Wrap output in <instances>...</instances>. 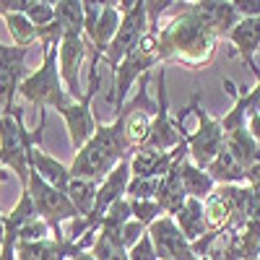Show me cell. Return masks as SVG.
Wrapping results in <instances>:
<instances>
[{
    "instance_id": "cell-9",
    "label": "cell",
    "mask_w": 260,
    "mask_h": 260,
    "mask_svg": "<svg viewBox=\"0 0 260 260\" xmlns=\"http://www.w3.org/2000/svg\"><path fill=\"white\" fill-rule=\"evenodd\" d=\"M99 65H91L89 68V86H86V91L78 102H73L65 112H60V117L65 120V127H68V138H71V146L73 151H81L86 143H89L96 133V117L91 112V102L99 91Z\"/></svg>"
},
{
    "instance_id": "cell-7",
    "label": "cell",
    "mask_w": 260,
    "mask_h": 260,
    "mask_svg": "<svg viewBox=\"0 0 260 260\" xmlns=\"http://www.w3.org/2000/svg\"><path fill=\"white\" fill-rule=\"evenodd\" d=\"M117 6H120L122 21H120V29H117L115 39H112L110 50H107L104 57H102V62L110 65L112 73L117 71V65H120L130 52H133L141 42L146 39V34H148L146 0H122V3H117Z\"/></svg>"
},
{
    "instance_id": "cell-14",
    "label": "cell",
    "mask_w": 260,
    "mask_h": 260,
    "mask_svg": "<svg viewBox=\"0 0 260 260\" xmlns=\"http://www.w3.org/2000/svg\"><path fill=\"white\" fill-rule=\"evenodd\" d=\"M89 52V45H86L83 34H65L62 45L57 50V62H60V78L65 83L68 94L78 102L83 96V89H81V81H78V71H81V62Z\"/></svg>"
},
{
    "instance_id": "cell-12",
    "label": "cell",
    "mask_w": 260,
    "mask_h": 260,
    "mask_svg": "<svg viewBox=\"0 0 260 260\" xmlns=\"http://www.w3.org/2000/svg\"><path fill=\"white\" fill-rule=\"evenodd\" d=\"M31 219H37L34 201H31L29 190H21L18 203L0 221V260H16V247L21 242V232H24V226Z\"/></svg>"
},
{
    "instance_id": "cell-27",
    "label": "cell",
    "mask_w": 260,
    "mask_h": 260,
    "mask_svg": "<svg viewBox=\"0 0 260 260\" xmlns=\"http://www.w3.org/2000/svg\"><path fill=\"white\" fill-rule=\"evenodd\" d=\"M55 18L62 24L65 34H83V0H57Z\"/></svg>"
},
{
    "instance_id": "cell-21",
    "label": "cell",
    "mask_w": 260,
    "mask_h": 260,
    "mask_svg": "<svg viewBox=\"0 0 260 260\" xmlns=\"http://www.w3.org/2000/svg\"><path fill=\"white\" fill-rule=\"evenodd\" d=\"M180 164L177 161L175 167L169 169V175H164L159 180V190H156V203L161 206L164 216H175L182 203L187 201V192H185V185H182V175H180Z\"/></svg>"
},
{
    "instance_id": "cell-25",
    "label": "cell",
    "mask_w": 260,
    "mask_h": 260,
    "mask_svg": "<svg viewBox=\"0 0 260 260\" xmlns=\"http://www.w3.org/2000/svg\"><path fill=\"white\" fill-rule=\"evenodd\" d=\"M96 192H99V185L91 182V180H81V177H73L65 195L71 198V203L76 206V211L81 213V219L91 216L94 206H96Z\"/></svg>"
},
{
    "instance_id": "cell-19",
    "label": "cell",
    "mask_w": 260,
    "mask_h": 260,
    "mask_svg": "<svg viewBox=\"0 0 260 260\" xmlns=\"http://www.w3.org/2000/svg\"><path fill=\"white\" fill-rule=\"evenodd\" d=\"M29 167H31V172H37V175L45 180L47 185H52V187H57V190H62V192L68 190V185H71V180H73L71 167H65V164L57 161L55 156L45 154V151H42V146H34V148H31Z\"/></svg>"
},
{
    "instance_id": "cell-20",
    "label": "cell",
    "mask_w": 260,
    "mask_h": 260,
    "mask_svg": "<svg viewBox=\"0 0 260 260\" xmlns=\"http://www.w3.org/2000/svg\"><path fill=\"white\" fill-rule=\"evenodd\" d=\"M172 219L177 221L180 232L185 234L187 242H201L203 237L208 234V224H206V208H203V201L198 198H187L182 203V208L172 216Z\"/></svg>"
},
{
    "instance_id": "cell-22",
    "label": "cell",
    "mask_w": 260,
    "mask_h": 260,
    "mask_svg": "<svg viewBox=\"0 0 260 260\" xmlns=\"http://www.w3.org/2000/svg\"><path fill=\"white\" fill-rule=\"evenodd\" d=\"M224 136H226V151H232L234 159L245 167V172L252 169L255 164H260V143L250 136L247 125L245 127H234V130H229V133H224Z\"/></svg>"
},
{
    "instance_id": "cell-33",
    "label": "cell",
    "mask_w": 260,
    "mask_h": 260,
    "mask_svg": "<svg viewBox=\"0 0 260 260\" xmlns=\"http://www.w3.org/2000/svg\"><path fill=\"white\" fill-rule=\"evenodd\" d=\"M127 255H130V260H159V255H156V247H154V240H151V234L146 232L141 240L127 250Z\"/></svg>"
},
{
    "instance_id": "cell-5",
    "label": "cell",
    "mask_w": 260,
    "mask_h": 260,
    "mask_svg": "<svg viewBox=\"0 0 260 260\" xmlns=\"http://www.w3.org/2000/svg\"><path fill=\"white\" fill-rule=\"evenodd\" d=\"M190 112L198 117V130L187 133V156L195 167L201 169H208L211 161L221 154L226 148V136H224V125H221V117H213L203 110L201 104V94L195 91L190 96Z\"/></svg>"
},
{
    "instance_id": "cell-10",
    "label": "cell",
    "mask_w": 260,
    "mask_h": 260,
    "mask_svg": "<svg viewBox=\"0 0 260 260\" xmlns=\"http://www.w3.org/2000/svg\"><path fill=\"white\" fill-rule=\"evenodd\" d=\"M187 133L185 127L175 122V117L169 115V94H167V68L159 71V102H156V115L151 122V133L146 138L143 148H154V151H175L180 143H185Z\"/></svg>"
},
{
    "instance_id": "cell-38",
    "label": "cell",
    "mask_w": 260,
    "mask_h": 260,
    "mask_svg": "<svg viewBox=\"0 0 260 260\" xmlns=\"http://www.w3.org/2000/svg\"><path fill=\"white\" fill-rule=\"evenodd\" d=\"M3 180H8V172H6V167H3V164H0V182H3ZM3 216H6V213L0 211V221H3Z\"/></svg>"
},
{
    "instance_id": "cell-17",
    "label": "cell",
    "mask_w": 260,
    "mask_h": 260,
    "mask_svg": "<svg viewBox=\"0 0 260 260\" xmlns=\"http://www.w3.org/2000/svg\"><path fill=\"white\" fill-rule=\"evenodd\" d=\"M190 8L219 39H226L229 31L240 24L234 0L232 3H226V0H198V3H190Z\"/></svg>"
},
{
    "instance_id": "cell-36",
    "label": "cell",
    "mask_w": 260,
    "mask_h": 260,
    "mask_svg": "<svg viewBox=\"0 0 260 260\" xmlns=\"http://www.w3.org/2000/svg\"><path fill=\"white\" fill-rule=\"evenodd\" d=\"M247 130H250V136L260 143V115H252L247 117Z\"/></svg>"
},
{
    "instance_id": "cell-24",
    "label": "cell",
    "mask_w": 260,
    "mask_h": 260,
    "mask_svg": "<svg viewBox=\"0 0 260 260\" xmlns=\"http://www.w3.org/2000/svg\"><path fill=\"white\" fill-rule=\"evenodd\" d=\"M206 172L211 175V180H213L216 185H247V172H245V167L237 161L234 154H232V151H226V148L211 161V167H208Z\"/></svg>"
},
{
    "instance_id": "cell-35",
    "label": "cell",
    "mask_w": 260,
    "mask_h": 260,
    "mask_svg": "<svg viewBox=\"0 0 260 260\" xmlns=\"http://www.w3.org/2000/svg\"><path fill=\"white\" fill-rule=\"evenodd\" d=\"M148 229L141 224V221H136V219H130L127 224H125V229H122V242H125V247L130 250V247H133L138 240H141V237L146 234Z\"/></svg>"
},
{
    "instance_id": "cell-2",
    "label": "cell",
    "mask_w": 260,
    "mask_h": 260,
    "mask_svg": "<svg viewBox=\"0 0 260 260\" xmlns=\"http://www.w3.org/2000/svg\"><path fill=\"white\" fill-rule=\"evenodd\" d=\"M133 151L127 146L125 138V117L115 115L110 125L99 122L94 138L86 143L81 151H76V159L71 164V175L81 180H91V182H104L107 175L122 161L130 159Z\"/></svg>"
},
{
    "instance_id": "cell-8",
    "label": "cell",
    "mask_w": 260,
    "mask_h": 260,
    "mask_svg": "<svg viewBox=\"0 0 260 260\" xmlns=\"http://www.w3.org/2000/svg\"><path fill=\"white\" fill-rule=\"evenodd\" d=\"M29 195L34 201L37 216L52 229V240H68V234H62V221H76L81 219V213L76 211V206L71 203V198L65 195L62 190L47 185L37 172H31L29 177Z\"/></svg>"
},
{
    "instance_id": "cell-26",
    "label": "cell",
    "mask_w": 260,
    "mask_h": 260,
    "mask_svg": "<svg viewBox=\"0 0 260 260\" xmlns=\"http://www.w3.org/2000/svg\"><path fill=\"white\" fill-rule=\"evenodd\" d=\"M91 252L96 260H130L127 247L122 242L120 234H107V232H96V240L91 245Z\"/></svg>"
},
{
    "instance_id": "cell-1",
    "label": "cell",
    "mask_w": 260,
    "mask_h": 260,
    "mask_svg": "<svg viewBox=\"0 0 260 260\" xmlns=\"http://www.w3.org/2000/svg\"><path fill=\"white\" fill-rule=\"evenodd\" d=\"M156 39H159L161 62L182 65V68H192V71L211 65L216 47L221 42L192 13L190 3H185V8L156 34Z\"/></svg>"
},
{
    "instance_id": "cell-18",
    "label": "cell",
    "mask_w": 260,
    "mask_h": 260,
    "mask_svg": "<svg viewBox=\"0 0 260 260\" xmlns=\"http://www.w3.org/2000/svg\"><path fill=\"white\" fill-rule=\"evenodd\" d=\"M226 39L234 45L237 57L247 65L250 73H255V52H260V18H240V24L229 31Z\"/></svg>"
},
{
    "instance_id": "cell-31",
    "label": "cell",
    "mask_w": 260,
    "mask_h": 260,
    "mask_svg": "<svg viewBox=\"0 0 260 260\" xmlns=\"http://www.w3.org/2000/svg\"><path fill=\"white\" fill-rule=\"evenodd\" d=\"M159 180H146V177H130L127 182V201H156Z\"/></svg>"
},
{
    "instance_id": "cell-6",
    "label": "cell",
    "mask_w": 260,
    "mask_h": 260,
    "mask_svg": "<svg viewBox=\"0 0 260 260\" xmlns=\"http://www.w3.org/2000/svg\"><path fill=\"white\" fill-rule=\"evenodd\" d=\"M161 62V55H159V39L156 34H146V39L141 42V45L130 52L115 71V86L112 91L107 94V102H110L115 107V112H120L125 102H127V94L130 89H133V83L138 78H143L146 73H151V68L154 65Z\"/></svg>"
},
{
    "instance_id": "cell-28",
    "label": "cell",
    "mask_w": 260,
    "mask_h": 260,
    "mask_svg": "<svg viewBox=\"0 0 260 260\" xmlns=\"http://www.w3.org/2000/svg\"><path fill=\"white\" fill-rule=\"evenodd\" d=\"M3 18H6V26H8L13 42H16V47H26L29 50L34 42H37V26L31 24L24 13H8Z\"/></svg>"
},
{
    "instance_id": "cell-4",
    "label": "cell",
    "mask_w": 260,
    "mask_h": 260,
    "mask_svg": "<svg viewBox=\"0 0 260 260\" xmlns=\"http://www.w3.org/2000/svg\"><path fill=\"white\" fill-rule=\"evenodd\" d=\"M34 146H39L37 133L26 130L21 107H13V112L0 117V164L18 177L21 190L29 187V177H31L29 154Z\"/></svg>"
},
{
    "instance_id": "cell-37",
    "label": "cell",
    "mask_w": 260,
    "mask_h": 260,
    "mask_svg": "<svg viewBox=\"0 0 260 260\" xmlns=\"http://www.w3.org/2000/svg\"><path fill=\"white\" fill-rule=\"evenodd\" d=\"M71 260H96V257H94V252H91V250H81V252H76Z\"/></svg>"
},
{
    "instance_id": "cell-23",
    "label": "cell",
    "mask_w": 260,
    "mask_h": 260,
    "mask_svg": "<svg viewBox=\"0 0 260 260\" xmlns=\"http://www.w3.org/2000/svg\"><path fill=\"white\" fill-rule=\"evenodd\" d=\"M180 175H182V185H185L187 198H198V201L206 203L211 195H213V190L219 187V185L211 180V175H208L206 169L195 167V164L190 161V156L182 159V164H180Z\"/></svg>"
},
{
    "instance_id": "cell-34",
    "label": "cell",
    "mask_w": 260,
    "mask_h": 260,
    "mask_svg": "<svg viewBox=\"0 0 260 260\" xmlns=\"http://www.w3.org/2000/svg\"><path fill=\"white\" fill-rule=\"evenodd\" d=\"M177 6L172 0H146V13H148V31L151 34H159V18L167 8Z\"/></svg>"
},
{
    "instance_id": "cell-32",
    "label": "cell",
    "mask_w": 260,
    "mask_h": 260,
    "mask_svg": "<svg viewBox=\"0 0 260 260\" xmlns=\"http://www.w3.org/2000/svg\"><path fill=\"white\" fill-rule=\"evenodd\" d=\"M130 211H133V219L141 221L146 229L164 216V211L156 201H130Z\"/></svg>"
},
{
    "instance_id": "cell-11",
    "label": "cell",
    "mask_w": 260,
    "mask_h": 260,
    "mask_svg": "<svg viewBox=\"0 0 260 260\" xmlns=\"http://www.w3.org/2000/svg\"><path fill=\"white\" fill-rule=\"evenodd\" d=\"M148 234H151V240H154L159 260H216L213 255L201 257L195 252L192 242L185 240V234L180 232L177 221L172 219V216H161L159 221H154L148 226Z\"/></svg>"
},
{
    "instance_id": "cell-16",
    "label": "cell",
    "mask_w": 260,
    "mask_h": 260,
    "mask_svg": "<svg viewBox=\"0 0 260 260\" xmlns=\"http://www.w3.org/2000/svg\"><path fill=\"white\" fill-rule=\"evenodd\" d=\"M213 257L216 260H260V216L247 219L237 232L226 234L224 247Z\"/></svg>"
},
{
    "instance_id": "cell-30",
    "label": "cell",
    "mask_w": 260,
    "mask_h": 260,
    "mask_svg": "<svg viewBox=\"0 0 260 260\" xmlns=\"http://www.w3.org/2000/svg\"><path fill=\"white\" fill-rule=\"evenodd\" d=\"M24 16L31 21L37 29H45L55 21V3L50 0H26V11Z\"/></svg>"
},
{
    "instance_id": "cell-13",
    "label": "cell",
    "mask_w": 260,
    "mask_h": 260,
    "mask_svg": "<svg viewBox=\"0 0 260 260\" xmlns=\"http://www.w3.org/2000/svg\"><path fill=\"white\" fill-rule=\"evenodd\" d=\"M187 159V141L180 143L175 151H154V148H138L130 156V172L133 177H146V180H161L164 175H169V169L177 161Z\"/></svg>"
},
{
    "instance_id": "cell-29",
    "label": "cell",
    "mask_w": 260,
    "mask_h": 260,
    "mask_svg": "<svg viewBox=\"0 0 260 260\" xmlns=\"http://www.w3.org/2000/svg\"><path fill=\"white\" fill-rule=\"evenodd\" d=\"M130 219H133V211H130V201L122 198V201H117L110 211L104 213V219H102V224H99L96 232L120 234V237H122V229H125V224H127Z\"/></svg>"
},
{
    "instance_id": "cell-3",
    "label": "cell",
    "mask_w": 260,
    "mask_h": 260,
    "mask_svg": "<svg viewBox=\"0 0 260 260\" xmlns=\"http://www.w3.org/2000/svg\"><path fill=\"white\" fill-rule=\"evenodd\" d=\"M57 50L60 47H50L45 50V57H42V65L29 73V78L21 83L18 94L24 96L29 104L39 107V112L47 117V110H55L57 115L65 112L68 107L76 102L68 89H65V83L60 78V62H57Z\"/></svg>"
},
{
    "instance_id": "cell-15",
    "label": "cell",
    "mask_w": 260,
    "mask_h": 260,
    "mask_svg": "<svg viewBox=\"0 0 260 260\" xmlns=\"http://www.w3.org/2000/svg\"><path fill=\"white\" fill-rule=\"evenodd\" d=\"M96 234H86L81 242L71 240H39V242H18L16 260H71L76 252L94 245Z\"/></svg>"
}]
</instances>
